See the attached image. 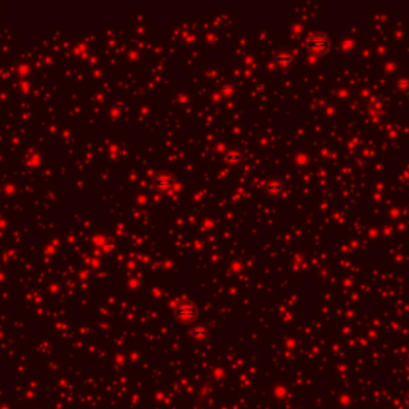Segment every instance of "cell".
I'll return each mask as SVG.
<instances>
[{
  "label": "cell",
  "mask_w": 409,
  "mask_h": 409,
  "mask_svg": "<svg viewBox=\"0 0 409 409\" xmlns=\"http://www.w3.org/2000/svg\"><path fill=\"white\" fill-rule=\"evenodd\" d=\"M408 401H409V400H408Z\"/></svg>",
  "instance_id": "1"
}]
</instances>
